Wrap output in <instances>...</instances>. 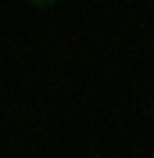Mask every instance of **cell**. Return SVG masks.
<instances>
[{
    "instance_id": "6da1fadb",
    "label": "cell",
    "mask_w": 154,
    "mask_h": 158,
    "mask_svg": "<svg viewBox=\"0 0 154 158\" xmlns=\"http://www.w3.org/2000/svg\"><path fill=\"white\" fill-rule=\"evenodd\" d=\"M58 0H32V7H39V11H47V7H54Z\"/></svg>"
}]
</instances>
